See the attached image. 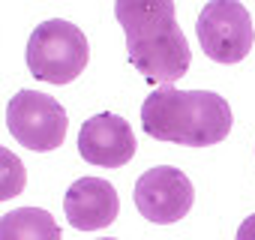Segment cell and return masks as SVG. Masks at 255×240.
Segmentation results:
<instances>
[{
  "label": "cell",
  "instance_id": "5",
  "mask_svg": "<svg viewBox=\"0 0 255 240\" xmlns=\"http://www.w3.org/2000/svg\"><path fill=\"white\" fill-rule=\"evenodd\" d=\"M204 54L216 63H240L255 42L252 18L237 0H210L198 12L195 24Z\"/></svg>",
  "mask_w": 255,
  "mask_h": 240
},
{
  "label": "cell",
  "instance_id": "8",
  "mask_svg": "<svg viewBox=\"0 0 255 240\" xmlns=\"http://www.w3.org/2000/svg\"><path fill=\"white\" fill-rule=\"evenodd\" d=\"M63 210L72 228L78 231H99L111 225L120 213L117 189L102 177H81L63 195Z\"/></svg>",
  "mask_w": 255,
  "mask_h": 240
},
{
  "label": "cell",
  "instance_id": "4",
  "mask_svg": "<svg viewBox=\"0 0 255 240\" xmlns=\"http://www.w3.org/2000/svg\"><path fill=\"white\" fill-rule=\"evenodd\" d=\"M6 126L18 144L27 150H57L66 138V111L54 96L39 90H18L6 105Z\"/></svg>",
  "mask_w": 255,
  "mask_h": 240
},
{
  "label": "cell",
  "instance_id": "10",
  "mask_svg": "<svg viewBox=\"0 0 255 240\" xmlns=\"http://www.w3.org/2000/svg\"><path fill=\"white\" fill-rule=\"evenodd\" d=\"M237 240H255V213L246 216V219L240 222V228H237Z\"/></svg>",
  "mask_w": 255,
  "mask_h": 240
},
{
  "label": "cell",
  "instance_id": "6",
  "mask_svg": "<svg viewBox=\"0 0 255 240\" xmlns=\"http://www.w3.org/2000/svg\"><path fill=\"white\" fill-rule=\"evenodd\" d=\"M135 207L144 219L156 225H171L192 210L195 189L192 180L171 165H156L135 180Z\"/></svg>",
  "mask_w": 255,
  "mask_h": 240
},
{
  "label": "cell",
  "instance_id": "2",
  "mask_svg": "<svg viewBox=\"0 0 255 240\" xmlns=\"http://www.w3.org/2000/svg\"><path fill=\"white\" fill-rule=\"evenodd\" d=\"M231 123V105L213 90L156 87L141 105V129L165 144L210 147L225 141Z\"/></svg>",
  "mask_w": 255,
  "mask_h": 240
},
{
  "label": "cell",
  "instance_id": "7",
  "mask_svg": "<svg viewBox=\"0 0 255 240\" xmlns=\"http://www.w3.org/2000/svg\"><path fill=\"white\" fill-rule=\"evenodd\" d=\"M135 132L120 114L102 111L90 120L78 132V153L99 168H123L135 156Z\"/></svg>",
  "mask_w": 255,
  "mask_h": 240
},
{
  "label": "cell",
  "instance_id": "3",
  "mask_svg": "<svg viewBox=\"0 0 255 240\" xmlns=\"http://www.w3.org/2000/svg\"><path fill=\"white\" fill-rule=\"evenodd\" d=\"M24 60L33 78L48 84H69L84 72L90 60V45L81 27H75L72 21L48 18L30 33Z\"/></svg>",
  "mask_w": 255,
  "mask_h": 240
},
{
  "label": "cell",
  "instance_id": "9",
  "mask_svg": "<svg viewBox=\"0 0 255 240\" xmlns=\"http://www.w3.org/2000/svg\"><path fill=\"white\" fill-rule=\"evenodd\" d=\"M0 240H60V228L48 210L18 207L0 216Z\"/></svg>",
  "mask_w": 255,
  "mask_h": 240
},
{
  "label": "cell",
  "instance_id": "1",
  "mask_svg": "<svg viewBox=\"0 0 255 240\" xmlns=\"http://www.w3.org/2000/svg\"><path fill=\"white\" fill-rule=\"evenodd\" d=\"M114 15L126 33L129 63L150 84L171 87L186 75L192 54L171 0H117Z\"/></svg>",
  "mask_w": 255,
  "mask_h": 240
},
{
  "label": "cell",
  "instance_id": "11",
  "mask_svg": "<svg viewBox=\"0 0 255 240\" xmlns=\"http://www.w3.org/2000/svg\"><path fill=\"white\" fill-rule=\"evenodd\" d=\"M102 240H111V237H102Z\"/></svg>",
  "mask_w": 255,
  "mask_h": 240
}]
</instances>
